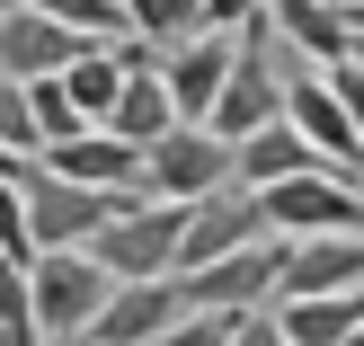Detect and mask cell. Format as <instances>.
I'll return each mask as SVG.
<instances>
[{
    "mask_svg": "<svg viewBox=\"0 0 364 346\" xmlns=\"http://www.w3.org/2000/svg\"><path fill=\"white\" fill-rule=\"evenodd\" d=\"M249 205H258V231H267V240H364L355 178H329V169L276 178V187H258Z\"/></svg>",
    "mask_w": 364,
    "mask_h": 346,
    "instance_id": "6da1fadb",
    "label": "cell"
},
{
    "mask_svg": "<svg viewBox=\"0 0 364 346\" xmlns=\"http://www.w3.org/2000/svg\"><path fill=\"white\" fill-rule=\"evenodd\" d=\"M178 222H187V205H151V195H134V205L107 213V231L80 249V258L98 266L107 284H160L178 266Z\"/></svg>",
    "mask_w": 364,
    "mask_h": 346,
    "instance_id": "7a4b0ae2",
    "label": "cell"
},
{
    "mask_svg": "<svg viewBox=\"0 0 364 346\" xmlns=\"http://www.w3.org/2000/svg\"><path fill=\"white\" fill-rule=\"evenodd\" d=\"M231 187V151L205 134V124H169V134L142 151V195L151 205H205V195Z\"/></svg>",
    "mask_w": 364,
    "mask_h": 346,
    "instance_id": "3957f363",
    "label": "cell"
},
{
    "mask_svg": "<svg viewBox=\"0 0 364 346\" xmlns=\"http://www.w3.org/2000/svg\"><path fill=\"white\" fill-rule=\"evenodd\" d=\"M98 302H107V276L80 249H71V258H27V320H36V337L80 346V329L98 320Z\"/></svg>",
    "mask_w": 364,
    "mask_h": 346,
    "instance_id": "277c9868",
    "label": "cell"
},
{
    "mask_svg": "<svg viewBox=\"0 0 364 346\" xmlns=\"http://www.w3.org/2000/svg\"><path fill=\"white\" fill-rule=\"evenodd\" d=\"M18 213H27V258H71L107 231L116 195H89V187H63V178H27L18 187Z\"/></svg>",
    "mask_w": 364,
    "mask_h": 346,
    "instance_id": "5b68a950",
    "label": "cell"
},
{
    "mask_svg": "<svg viewBox=\"0 0 364 346\" xmlns=\"http://www.w3.org/2000/svg\"><path fill=\"white\" fill-rule=\"evenodd\" d=\"M169 284H178V302H187V311L249 320V311H267V293H276V240H249V249L196 266V276H169Z\"/></svg>",
    "mask_w": 364,
    "mask_h": 346,
    "instance_id": "8992f818",
    "label": "cell"
},
{
    "mask_svg": "<svg viewBox=\"0 0 364 346\" xmlns=\"http://www.w3.org/2000/svg\"><path fill=\"white\" fill-rule=\"evenodd\" d=\"M36 178H63V187H89V195H116V205H134L142 195V151H124L116 134H71L53 142V151H36Z\"/></svg>",
    "mask_w": 364,
    "mask_h": 346,
    "instance_id": "52a82bcc",
    "label": "cell"
},
{
    "mask_svg": "<svg viewBox=\"0 0 364 346\" xmlns=\"http://www.w3.org/2000/svg\"><path fill=\"white\" fill-rule=\"evenodd\" d=\"M329 293H364V240H276L267 302H329Z\"/></svg>",
    "mask_w": 364,
    "mask_h": 346,
    "instance_id": "ba28073f",
    "label": "cell"
},
{
    "mask_svg": "<svg viewBox=\"0 0 364 346\" xmlns=\"http://www.w3.org/2000/svg\"><path fill=\"white\" fill-rule=\"evenodd\" d=\"M178 284L160 276V284H107V302H98V320L80 329V346H151V337H169L178 329Z\"/></svg>",
    "mask_w": 364,
    "mask_h": 346,
    "instance_id": "9c48e42d",
    "label": "cell"
},
{
    "mask_svg": "<svg viewBox=\"0 0 364 346\" xmlns=\"http://www.w3.org/2000/svg\"><path fill=\"white\" fill-rule=\"evenodd\" d=\"M249 240H267V231H258V205H249L240 187H223V195H205V205H187V222H178V266H169V276H196V266L231 258V249H249Z\"/></svg>",
    "mask_w": 364,
    "mask_h": 346,
    "instance_id": "30bf717a",
    "label": "cell"
},
{
    "mask_svg": "<svg viewBox=\"0 0 364 346\" xmlns=\"http://www.w3.org/2000/svg\"><path fill=\"white\" fill-rule=\"evenodd\" d=\"M89 36H71V27H53V18H36V9H9L0 18V80H63V63L80 53Z\"/></svg>",
    "mask_w": 364,
    "mask_h": 346,
    "instance_id": "8fae6325",
    "label": "cell"
},
{
    "mask_svg": "<svg viewBox=\"0 0 364 346\" xmlns=\"http://www.w3.org/2000/svg\"><path fill=\"white\" fill-rule=\"evenodd\" d=\"M223 71H231V36H187V45H169V53H160L169 116H178V124H205V107H213V89H223Z\"/></svg>",
    "mask_w": 364,
    "mask_h": 346,
    "instance_id": "7c38bea8",
    "label": "cell"
},
{
    "mask_svg": "<svg viewBox=\"0 0 364 346\" xmlns=\"http://www.w3.org/2000/svg\"><path fill=\"white\" fill-rule=\"evenodd\" d=\"M267 36H284V45L311 53V63L355 53V18H347V9H329V0H267Z\"/></svg>",
    "mask_w": 364,
    "mask_h": 346,
    "instance_id": "4fadbf2b",
    "label": "cell"
},
{
    "mask_svg": "<svg viewBox=\"0 0 364 346\" xmlns=\"http://www.w3.org/2000/svg\"><path fill=\"white\" fill-rule=\"evenodd\" d=\"M302 169H320V160L302 151V134H294L284 116H276V124H258L249 142H231V187H240V195L276 187V178H302Z\"/></svg>",
    "mask_w": 364,
    "mask_h": 346,
    "instance_id": "5bb4252c",
    "label": "cell"
},
{
    "mask_svg": "<svg viewBox=\"0 0 364 346\" xmlns=\"http://www.w3.org/2000/svg\"><path fill=\"white\" fill-rule=\"evenodd\" d=\"M284 346H355L364 329V293H329V302H267Z\"/></svg>",
    "mask_w": 364,
    "mask_h": 346,
    "instance_id": "9a60e30c",
    "label": "cell"
},
{
    "mask_svg": "<svg viewBox=\"0 0 364 346\" xmlns=\"http://www.w3.org/2000/svg\"><path fill=\"white\" fill-rule=\"evenodd\" d=\"M169 124H178V116H169V89H160V71H134V80L116 89V107H107V124H98V134H116L124 151H151Z\"/></svg>",
    "mask_w": 364,
    "mask_h": 346,
    "instance_id": "2e32d148",
    "label": "cell"
},
{
    "mask_svg": "<svg viewBox=\"0 0 364 346\" xmlns=\"http://www.w3.org/2000/svg\"><path fill=\"white\" fill-rule=\"evenodd\" d=\"M27 9L53 18V27H71V36H89V45L124 36V9H116V0H27Z\"/></svg>",
    "mask_w": 364,
    "mask_h": 346,
    "instance_id": "e0dca14e",
    "label": "cell"
},
{
    "mask_svg": "<svg viewBox=\"0 0 364 346\" xmlns=\"http://www.w3.org/2000/svg\"><path fill=\"white\" fill-rule=\"evenodd\" d=\"M0 151L36 160V124H27V89H18V80H0Z\"/></svg>",
    "mask_w": 364,
    "mask_h": 346,
    "instance_id": "ac0fdd59",
    "label": "cell"
},
{
    "mask_svg": "<svg viewBox=\"0 0 364 346\" xmlns=\"http://www.w3.org/2000/svg\"><path fill=\"white\" fill-rule=\"evenodd\" d=\"M231 329L240 320H223V311H178V329L151 337V346H231Z\"/></svg>",
    "mask_w": 364,
    "mask_h": 346,
    "instance_id": "d6986e66",
    "label": "cell"
},
{
    "mask_svg": "<svg viewBox=\"0 0 364 346\" xmlns=\"http://www.w3.org/2000/svg\"><path fill=\"white\" fill-rule=\"evenodd\" d=\"M267 0H196V36H231V27H249Z\"/></svg>",
    "mask_w": 364,
    "mask_h": 346,
    "instance_id": "ffe728a7",
    "label": "cell"
},
{
    "mask_svg": "<svg viewBox=\"0 0 364 346\" xmlns=\"http://www.w3.org/2000/svg\"><path fill=\"white\" fill-rule=\"evenodd\" d=\"M231 346H284V337H276V320H267V311H249L240 329H231Z\"/></svg>",
    "mask_w": 364,
    "mask_h": 346,
    "instance_id": "44dd1931",
    "label": "cell"
},
{
    "mask_svg": "<svg viewBox=\"0 0 364 346\" xmlns=\"http://www.w3.org/2000/svg\"><path fill=\"white\" fill-rule=\"evenodd\" d=\"M36 178V160H18V151H0V187H27Z\"/></svg>",
    "mask_w": 364,
    "mask_h": 346,
    "instance_id": "7402d4cb",
    "label": "cell"
},
{
    "mask_svg": "<svg viewBox=\"0 0 364 346\" xmlns=\"http://www.w3.org/2000/svg\"><path fill=\"white\" fill-rule=\"evenodd\" d=\"M329 9H347V18H355V9H364V0H329Z\"/></svg>",
    "mask_w": 364,
    "mask_h": 346,
    "instance_id": "603a6c76",
    "label": "cell"
},
{
    "mask_svg": "<svg viewBox=\"0 0 364 346\" xmlns=\"http://www.w3.org/2000/svg\"><path fill=\"white\" fill-rule=\"evenodd\" d=\"M9 9H27V0H0V18H9Z\"/></svg>",
    "mask_w": 364,
    "mask_h": 346,
    "instance_id": "cb8c5ba5",
    "label": "cell"
}]
</instances>
